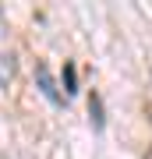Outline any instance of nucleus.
<instances>
[{"mask_svg": "<svg viewBox=\"0 0 152 159\" xmlns=\"http://www.w3.org/2000/svg\"><path fill=\"white\" fill-rule=\"evenodd\" d=\"M35 81H39V92L50 102H60V92H57V81L50 78V67H46V64H39V67H35Z\"/></svg>", "mask_w": 152, "mask_h": 159, "instance_id": "obj_1", "label": "nucleus"}, {"mask_svg": "<svg viewBox=\"0 0 152 159\" xmlns=\"http://www.w3.org/2000/svg\"><path fill=\"white\" fill-rule=\"evenodd\" d=\"M89 117H92V127H96V131L106 127V113H103V96H99V92L89 96Z\"/></svg>", "mask_w": 152, "mask_h": 159, "instance_id": "obj_2", "label": "nucleus"}, {"mask_svg": "<svg viewBox=\"0 0 152 159\" xmlns=\"http://www.w3.org/2000/svg\"><path fill=\"white\" fill-rule=\"evenodd\" d=\"M60 81H64V92H67V96H74V92H78V67H74L71 60L64 64V74H60Z\"/></svg>", "mask_w": 152, "mask_h": 159, "instance_id": "obj_3", "label": "nucleus"}]
</instances>
